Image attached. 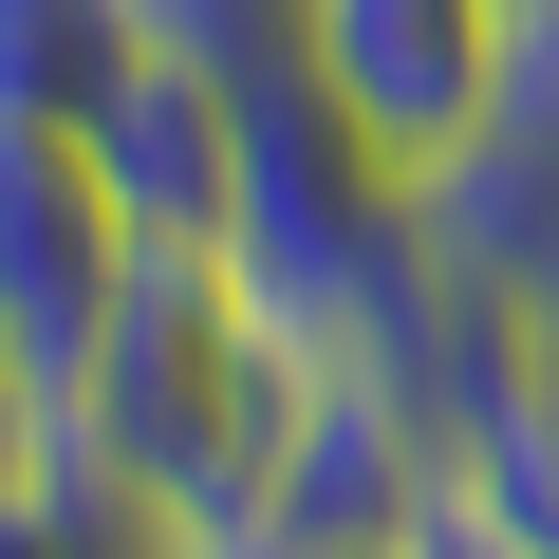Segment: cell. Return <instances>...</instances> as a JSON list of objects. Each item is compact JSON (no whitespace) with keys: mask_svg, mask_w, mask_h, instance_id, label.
I'll list each match as a JSON object with an SVG mask.
<instances>
[{"mask_svg":"<svg viewBox=\"0 0 559 559\" xmlns=\"http://www.w3.org/2000/svg\"><path fill=\"white\" fill-rule=\"evenodd\" d=\"M299 411H318V355L242 299L224 242H150L131 299H112V336H94V373H75V448L131 503H168L187 540H242L261 522Z\"/></svg>","mask_w":559,"mask_h":559,"instance_id":"6da1fadb","label":"cell"},{"mask_svg":"<svg viewBox=\"0 0 559 559\" xmlns=\"http://www.w3.org/2000/svg\"><path fill=\"white\" fill-rule=\"evenodd\" d=\"M131 261H150V224L112 205L94 131L0 112V373H20L38 411H75V373H94V336L131 299Z\"/></svg>","mask_w":559,"mask_h":559,"instance_id":"7a4b0ae2","label":"cell"},{"mask_svg":"<svg viewBox=\"0 0 559 559\" xmlns=\"http://www.w3.org/2000/svg\"><path fill=\"white\" fill-rule=\"evenodd\" d=\"M299 75H318L411 187H448V168L485 150L503 75H522V0H299Z\"/></svg>","mask_w":559,"mask_h":559,"instance_id":"3957f363","label":"cell"},{"mask_svg":"<svg viewBox=\"0 0 559 559\" xmlns=\"http://www.w3.org/2000/svg\"><path fill=\"white\" fill-rule=\"evenodd\" d=\"M94 168L150 242H224V187H242V75L205 57H131V94L94 112Z\"/></svg>","mask_w":559,"mask_h":559,"instance_id":"277c9868","label":"cell"},{"mask_svg":"<svg viewBox=\"0 0 559 559\" xmlns=\"http://www.w3.org/2000/svg\"><path fill=\"white\" fill-rule=\"evenodd\" d=\"M131 57H150L131 0H0V112H38V131H94Z\"/></svg>","mask_w":559,"mask_h":559,"instance_id":"5b68a950","label":"cell"},{"mask_svg":"<svg viewBox=\"0 0 559 559\" xmlns=\"http://www.w3.org/2000/svg\"><path fill=\"white\" fill-rule=\"evenodd\" d=\"M150 57H205V75H261V57H299V0H131Z\"/></svg>","mask_w":559,"mask_h":559,"instance_id":"8992f818","label":"cell"},{"mask_svg":"<svg viewBox=\"0 0 559 559\" xmlns=\"http://www.w3.org/2000/svg\"><path fill=\"white\" fill-rule=\"evenodd\" d=\"M522 318H540V336H559V261H540V280H522Z\"/></svg>","mask_w":559,"mask_h":559,"instance_id":"52a82bcc","label":"cell"},{"mask_svg":"<svg viewBox=\"0 0 559 559\" xmlns=\"http://www.w3.org/2000/svg\"><path fill=\"white\" fill-rule=\"evenodd\" d=\"M373 559H448V540H429V522H411V540H373Z\"/></svg>","mask_w":559,"mask_h":559,"instance_id":"ba28073f","label":"cell"}]
</instances>
